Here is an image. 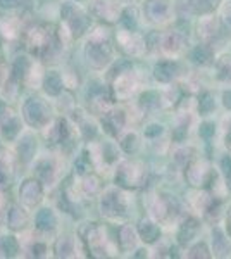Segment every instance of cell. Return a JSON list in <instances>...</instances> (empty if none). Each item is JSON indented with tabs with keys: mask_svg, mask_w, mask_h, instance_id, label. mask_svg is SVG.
Returning <instances> with one entry per match:
<instances>
[{
	"mask_svg": "<svg viewBox=\"0 0 231 259\" xmlns=\"http://www.w3.org/2000/svg\"><path fill=\"white\" fill-rule=\"evenodd\" d=\"M24 116H26L28 123L33 126H41L45 121L49 119V111L40 99H29L24 106Z\"/></svg>",
	"mask_w": 231,
	"mask_h": 259,
	"instance_id": "6da1fadb",
	"label": "cell"
},
{
	"mask_svg": "<svg viewBox=\"0 0 231 259\" xmlns=\"http://www.w3.org/2000/svg\"><path fill=\"white\" fill-rule=\"evenodd\" d=\"M145 11L150 19L164 21L169 14V2L167 0H149L145 6Z\"/></svg>",
	"mask_w": 231,
	"mask_h": 259,
	"instance_id": "7a4b0ae2",
	"label": "cell"
},
{
	"mask_svg": "<svg viewBox=\"0 0 231 259\" xmlns=\"http://www.w3.org/2000/svg\"><path fill=\"white\" fill-rule=\"evenodd\" d=\"M102 209L106 211V214H121V212H124L123 197L119 194H116V192H109L102 200Z\"/></svg>",
	"mask_w": 231,
	"mask_h": 259,
	"instance_id": "3957f363",
	"label": "cell"
},
{
	"mask_svg": "<svg viewBox=\"0 0 231 259\" xmlns=\"http://www.w3.org/2000/svg\"><path fill=\"white\" fill-rule=\"evenodd\" d=\"M21 197H23V200L26 204H36L41 197V189L40 185L36 182H33V180H29V182H26L23 185V189H21Z\"/></svg>",
	"mask_w": 231,
	"mask_h": 259,
	"instance_id": "277c9868",
	"label": "cell"
},
{
	"mask_svg": "<svg viewBox=\"0 0 231 259\" xmlns=\"http://www.w3.org/2000/svg\"><path fill=\"white\" fill-rule=\"evenodd\" d=\"M138 180H140V171L135 169V166H123L117 173V182L121 185L126 187H135L138 185Z\"/></svg>",
	"mask_w": 231,
	"mask_h": 259,
	"instance_id": "5b68a950",
	"label": "cell"
},
{
	"mask_svg": "<svg viewBox=\"0 0 231 259\" xmlns=\"http://www.w3.org/2000/svg\"><path fill=\"white\" fill-rule=\"evenodd\" d=\"M88 57H90L88 61H91L94 66H102L109 61V50L104 52V44L102 45L94 44V45H90V49H88Z\"/></svg>",
	"mask_w": 231,
	"mask_h": 259,
	"instance_id": "8992f818",
	"label": "cell"
},
{
	"mask_svg": "<svg viewBox=\"0 0 231 259\" xmlns=\"http://www.w3.org/2000/svg\"><path fill=\"white\" fill-rule=\"evenodd\" d=\"M123 124H124L123 112H111V114H107L106 119H104V126H106L107 132L112 133V135H116V133L123 128Z\"/></svg>",
	"mask_w": 231,
	"mask_h": 259,
	"instance_id": "52a82bcc",
	"label": "cell"
},
{
	"mask_svg": "<svg viewBox=\"0 0 231 259\" xmlns=\"http://www.w3.org/2000/svg\"><path fill=\"white\" fill-rule=\"evenodd\" d=\"M66 19L71 23V28H73L74 35H81L88 26V18L85 14H81V12H74L73 16L66 14Z\"/></svg>",
	"mask_w": 231,
	"mask_h": 259,
	"instance_id": "ba28073f",
	"label": "cell"
},
{
	"mask_svg": "<svg viewBox=\"0 0 231 259\" xmlns=\"http://www.w3.org/2000/svg\"><path fill=\"white\" fill-rule=\"evenodd\" d=\"M174 74H176V66L173 62H161V64L155 68V78L161 81L173 80Z\"/></svg>",
	"mask_w": 231,
	"mask_h": 259,
	"instance_id": "9c48e42d",
	"label": "cell"
},
{
	"mask_svg": "<svg viewBox=\"0 0 231 259\" xmlns=\"http://www.w3.org/2000/svg\"><path fill=\"white\" fill-rule=\"evenodd\" d=\"M61 89H62L61 76H59L56 71H50L47 74V78H45V90H47L50 95H57L59 92H61Z\"/></svg>",
	"mask_w": 231,
	"mask_h": 259,
	"instance_id": "30bf717a",
	"label": "cell"
},
{
	"mask_svg": "<svg viewBox=\"0 0 231 259\" xmlns=\"http://www.w3.org/2000/svg\"><path fill=\"white\" fill-rule=\"evenodd\" d=\"M54 225H56V218L49 209H41L36 216V227L40 230H52Z\"/></svg>",
	"mask_w": 231,
	"mask_h": 259,
	"instance_id": "8fae6325",
	"label": "cell"
},
{
	"mask_svg": "<svg viewBox=\"0 0 231 259\" xmlns=\"http://www.w3.org/2000/svg\"><path fill=\"white\" fill-rule=\"evenodd\" d=\"M140 235L145 242H154L159 237V228L154 223H150V221H144L140 225Z\"/></svg>",
	"mask_w": 231,
	"mask_h": 259,
	"instance_id": "7c38bea8",
	"label": "cell"
},
{
	"mask_svg": "<svg viewBox=\"0 0 231 259\" xmlns=\"http://www.w3.org/2000/svg\"><path fill=\"white\" fill-rule=\"evenodd\" d=\"M164 50L169 54H176L181 50V38H179L176 33H173V35H167L166 38H164Z\"/></svg>",
	"mask_w": 231,
	"mask_h": 259,
	"instance_id": "4fadbf2b",
	"label": "cell"
},
{
	"mask_svg": "<svg viewBox=\"0 0 231 259\" xmlns=\"http://www.w3.org/2000/svg\"><path fill=\"white\" fill-rule=\"evenodd\" d=\"M219 0H190V7L195 12H209L217 6Z\"/></svg>",
	"mask_w": 231,
	"mask_h": 259,
	"instance_id": "5bb4252c",
	"label": "cell"
},
{
	"mask_svg": "<svg viewBox=\"0 0 231 259\" xmlns=\"http://www.w3.org/2000/svg\"><path fill=\"white\" fill-rule=\"evenodd\" d=\"M9 223L12 228H23L26 223V214H23L18 207H12V211L9 212Z\"/></svg>",
	"mask_w": 231,
	"mask_h": 259,
	"instance_id": "9a60e30c",
	"label": "cell"
},
{
	"mask_svg": "<svg viewBox=\"0 0 231 259\" xmlns=\"http://www.w3.org/2000/svg\"><path fill=\"white\" fill-rule=\"evenodd\" d=\"M195 232H197L195 221H188V223H184V227L181 228V232H179V242H181V244L190 242L192 237L195 235Z\"/></svg>",
	"mask_w": 231,
	"mask_h": 259,
	"instance_id": "2e32d148",
	"label": "cell"
},
{
	"mask_svg": "<svg viewBox=\"0 0 231 259\" xmlns=\"http://www.w3.org/2000/svg\"><path fill=\"white\" fill-rule=\"evenodd\" d=\"M33 152H35V142L28 137L24 142H21L19 154H21V157H23V161H29V159H31V156H33Z\"/></svg>",
	"mask_w": 231,
	"mask_h": 259,
	"instance_id": "e0dca14e",
	"label": "cell"
},
{
	"mask_svg": "<svg viewBox=\"0 0 231 259\" xmlns=\"http://www.w3.org/2000/svg\"><path fill=\"white\" fill-rule=\"evenodd\" d=\"M192 59L195 62H207L209 59H211V49L205 47V45H199L195 50L192 52Z\"/></svg>",
	"mask_w": 231,
	"mask_h": 259,
	"instance_id": "ac0fdd59",
	"label": "cell"
},
{
	"mask_svg": "<svg viewBox=\"0 0 231 259\" xmlns=\"http://www.w3.org/2000/svg\"><path fill=\"white\" fill-rule=\"evenodd\" d=\"M26 68H28V61L24 59V57H19V59L16 61V64H14V69H12V78H14V80L23 78L24 73H26Z\"/></svg>",
	"mask_w": 231,
	"mask_h": 259,
	"instance_id": "d6986e66",
	"label": "cell"
},
{
	"mask_svg": "<svg viewBox=\"0 0 231 259\" xmlns=\"http://www.w3.org/2000/svg\"><path fill=\"white\" fill-rule=\"evenodd\" d=\"M36 175L43 180V182H50L52 180V166L49 162H40L38 168H36Z\"/></svg>",
	"mask_w": 231,
	"mask_h": 259,
	"instance_id": "ffe728a7",
	"label": "cell"
},
{
	"mask_svg": "<svg viewBox=\"0 0 231 259\" xmlns=\"http://www.w3.org/2000/svg\"><path fill=\"white\" fill-rule=\"evenodd\" d=\"M199 107L202 112H211L214 109V100L211 94H204L199 100Z\"/></svg>",
	"mask_w": 231,
	"mask_h": 259,
	"instance_id": "44dd1931",
	"label": "cell"
},
{
	"mask_svg": "<svg viewBox=\"0 0 231 259\" xmlns=\"http://www.w3.org/2000/svg\"><path fill=\"white\" fill-rule=\"evenodd\" d=\"M200 31H202L204 36L212 35V33L217 31V23L214 19H205L202 24H200Z\"/></svg>",
	"mask_w": 231,
	"mask_h": 259,
	"instance_id": "7402d4cb",
	"label": "cell"
},
{
	"mask_svg": "<svg viewBox=\"0 0 231 259\" xmlns=\"http://www.w3.org/2000/svg\"><path fill=\"white\" fill-rule=\"evenodd\" d=\"M121 242H123L124 247H129V245H133V242H135L133 230L129 227H124L123 230H121Z\"/></svg>",
	"mask_w": 231,
	"mask_h": 259,
	"instance_id": "603a6c76",
	"label": "cell"
},
{
	"mask_svg": "<svg viewBox=\"0 0 231 259\" xmlns=\"http://www.w3.org/2000/svg\"><path fill=\"white\" fill-rule=\"evenodd\" d=\"M18 126H19V123H18V119H11V123L7 121L6 123V128H4V132H6V137L7 139H12V137L18 133Z\"/></svg>",
	"mask_w": 231,
	"mask_h": 259,
	"instance_id": "cb8c5ba5",
	"label": "cell"
},
{
	"mask_svg": "<svg viewBox=\"0 0 231 259\" xmlns=\"http://www.w3.org/2000/svg\"><path fill=\"white\" fill-rule=\"evenodd\" d=\"M4 250H6L9 256H12L14 252H18V244H16V240L12 239V237H7V239H4Z\"/></svg>",
	"mask_w": 231,
	"mask_h": 259,
	"instance_id": "d4e9b609",
	"label": "cell"
},
{
	"mask_svg": "<svg viewBox=\"0 0 231 259\" xmlns=\"http://www.w3.org/2000/svg\"><path fill=\"white\" fill-rule=\"evenodd\" d=\"M161 132H162V128L157 126V124H154V126H149V130L145 132V135L147 137H154V135H159Z\"/></svg>",
	"mask_w": 231,
	"mask_h": 259,
	"instance_id": "484cf974",
	"label": "cell"
},
{
	"mask_svg": "<svg viewBox=\"0 0 231 259\" xmlns=\"http://www.w3.org/2000/svg\"><path fill=\"white\" fill-rule=\"evenodd\" d=\"M18 4V0H0V6L2 7H12Z\"/></svg>",
	"mask_w": 231,
	"mask_h": 259,
	"instance_id": "4316f807",
	"label": "cell"
},
{
	"mask_svg": "<svg viewBox=\"0 0 231 259\" xmlns=\"http://www.w3.org/2000/svg\"><path fill=\"white\" fill-rule=\"evenodd\" d=\"M212 126H211V124H204V128H202V135L204 137H209V135H211V133H212V130H211Z\"/></svg>",
	"mask_w": 231,
	"mask_h": 259,
	"instance_id": "83f0119b",
	"label": "cell"
},
{
	"mask_svg": "<svg viewBox=\"0 0 231 259\" xmlns=\"http://www.w3.org/2000/svg\"><path fill=\"white\" fill-rule=\"evenodd\" d=\"M224 106L231 109V90L228 92V94H224Z\"/></svg>",
	"mask_w": 231,
	"mask_h": 259,
	"instance_id": "f1b7e54d",
	"label": "cell"
},
{
	"mask_svg": "<svg viewBox=\"0 0 231 259\" xmlns=\"http://www.w3.org/2000/svg\"><path fill=\"white\" fill-rule=\"evenodd\" d=\"M61 245H62V242L59 240V242H57V252L61 250ZM64 249H66V250H69V252H71V245H69V247H68V245H64ZM61 254H62V252H59V256H61Z\"/></svg>",
	"mask_w": 231,
	"mask_h": 259,
	"instance_id": "f546056e",
	"label": "cell"
},
{
	"mask_svg": "<svg viewBox=\"0 0 231 259\" xmlns=\"http://www.w3.org/2000/svg\"><path fill=\"white\" fill-rule=\"evenodd\" d=\"M228 232H229V235H231V212H229V216H228Z\"/></svg>",
	"mask_w": 231,
	"mask_h": 259,
	"instance_id": "4dcf8cb0",
	"label": "cell"
},
{
	"mask_svg": "<svg viewBox=\"0 0 231 259\" xmlns=\"http://www.w3.org/2000/svg\"><path fill=\"white\" fill-rule=\"evenodd\" d=\"M226 16H228V18H226V23H228L229 26H231V12H228V14H226Z\"/></svg>",
	"mask_w": 231,
	"mask_h": 259,
	"instance_id": "1f68e13d",
	"label": "cell"
},
{
	"mask_svg": "<svg viewBox=\"0 0 231 259\" xmlns=\"http://www.w3.org/2000/svg\"><path fill=\"white\" fill-rule=\"evenodd\" d=\"M228 187L231 189V171H229V178H228Z\"/></svg>",
	"mask_w": 231,
	"mask_h": 259,
	"instance_id": "d6a6232c",
	"label": "cell"
}]
</instances>
